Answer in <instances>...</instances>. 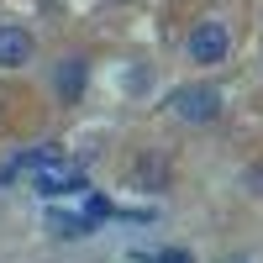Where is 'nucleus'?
I'll list each match as a JSON object with an SVG mask.
<instances>
[{
    "label": "nucleus",
    "mask_w": 263,
    "mask_h": 263,
    "mask_svg": "<svg viewBox=\"0 0 263 263\" xmlns=\"http://www.w3.org/2000/svg\"><path fill=\"white\" fill-rule=\"evenodd\" d=\"M53 90L63 100H79L84 95V58H63L58 69H53Z\"/></svg>",
    "instance_id": "423d86ee"
},
{
    "label": "nucleus",
    "mask_w": 263,
    "mask_h": 263,
    "mask_svg": "<svg viewBox=\"0 0 263 263\" xmlns=\"http://www.w3.org/2000/svg\"><path fill=\"white\" fill-rule=\"evenodd\" d=\"M32 58V32L27 27H0V69H21Z\"/></svg>",
    "instance_id": "20e7f679"
},
{
    "label": "nucleus",
    "mask_w": 263,
    "mask_h": 263,
    "mask_svg": "<svg viewBox=\"0 0 263 263\" xmlns=\"http://www.w3.org/2000/svg\"><path fill=\"white\" fill-rule=\"evenodd\" d=\"M63 153L53 147V142H42V147H32V153H21V158H11V168L0 174V179H16V174H42L48 163H58Z\"/></svg>",
    "instance_id": "39448f33"
},
{
    "label": "nucleus",
    "mask_w": 263,
    "mask_h": 263,
    "mask_svg": "<svg viewBox=\"0 0 263 263\" xmlns=\"http://www.w3.org/2000/svg\"><path fill=\"white\" fill-rule=\"evenodd\" d=\"M32 179H37V195H48V200H58V195H79L84 190V174L74 168V163H48V168H42V174H32Z\"/></svg>",
    "instance_id": "7ed1b4c3"
},
{
    "label": "nucleus",
    "mask_w": 263,
    "mask_h": 263,
    "mask_svg": "<svg viewBox=\"0 0 263 263\" xmlns=\"http://www.w3.org/2000/svg\"><path fill=\"white\" fill-rule=\"evenodd\" d=\"M184 53H190V63H227V53H232V27H227V21H216V16H205L200 27L190 32Z\"/></svg>",
    "instance_id": "f257e3e1"
},
{
    "label": "nucleus",
    "mask_w": 263,
    "mask_h": 263,
    "mask_svg": "<svg viewBox=\"0 0 263 263\" xmlns=\"http://www.w3.org/2000/svg\"><path fill=\"white\" fill-rule=\"evenodd\" d=\"M137 263H190L184 248H163V253H137Z\"/></svg>",
    "instance_id": "1a4fd4ad"
},
{
    "label": "nucleus",
    "mask_w": 263,
    "mask_h": 263,
    "mask_svg": "<svg viewBox=\"0 0 263 263\" xmlns=\"http://www.w3.org/2000/svg\"><path fill=\"white\" fill-rule=\"evenodd\" d=\"M48 232H53V237H69V242H79V237H90V227H84V216H74V211H48Z\"/></svg>",
    "instance_id": "0eeeda50"
},
{
    "label": "nucleus",
    "mask_w": 263,
    "mask_h": 263,
    "mask_svg": "<svg viewBox=\"0 0 263 263\" xmlns=\"http://www.w3.org/2000/svg\"><path fill=\"white\" fill-rule=\"evenodd\" d=\"M174 116L179 121H216L221 116V90H216V84H184V90H174Z\"/></svg>",
    "instance_id": "f03ea898"
},
{
    "label": "nucleus",
    "mask_w": 263,
    "mask_h": 263,
    "mask_svg": "<svg viewBox=\"0 0 263 263\" xmlns=\"http://www.w3.org/2000/svg\"><path fill=\"white\" fill-rule=\"evenodd\" d=\"M111 216H116V205L111 200H105V195H90V200H84V227H100V221H111Z\"/></svg>",
    "instance_id": "6e6552de"
}]
</instances>
